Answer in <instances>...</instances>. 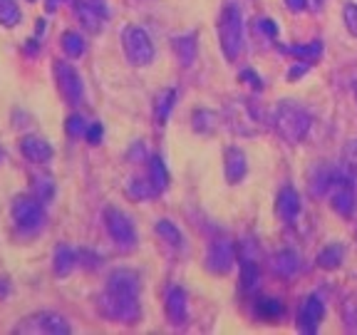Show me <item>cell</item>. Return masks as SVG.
I'll return each instance as SVG.
<instances>
[{"instance_id": "603a6c76", "label": "cell", "mask_w": 357, "mask_h": 335, "mask_svg": "<svg viewBox=\"0 0 357 335\" xmlns=\"http://www.w3.org/2000/svg\"><path fill=\"white\" fill-rule=\"evenodd\" d=\"M60 45L70 60H79L87 55V43H84V35L79 30H65L60 35Z\"/></svg>"}, {"instance_id": "3957f363", "label": "cell", "mask_w": 357, "mask_h": 335, "mask_svg": "<svg viewBox=\"0 0 357 335\" xmlns=\"http://www.w3.org/2000/svg\"><path fill=\"white\" fill-rule=\"evenodd\" d=\"M218 43H221L223 57L229 62H236L243 55L245 38H243V15L236 6H226L218 15Z\"/></svg>"}, {"instance_id": "83f0119b", "label": "cell", "mask_w": 357, "mask_h": 335, "mask_svg": "<svg viewBox=\"0 0 357 335\" xmlns=\"http://www.w3.org/2000/svg\"><path fill=\"white\" fill-rule=\"evenodd\" d=\"M22 20V10L17 0H0V25L3 28H15Z\"/></svg>"}, {"instance_id": "ffe728a7", "label": "cell", "mask_w": 357, "mask_h": 335, "mask_svg": "<svg viewBox=\"0 0 357 335\" xmlns=\"http://www.w3.org/2000/svg\"><path fill=\"white\" fill-rule=\"evenodd\" d=\"M172 47L176 52L178 62L184 67H189L191 62L196 60V50H199V35L196 33H184V35H176L172 40Z\"/></svg>"}, {"instance_id": "8fae6325", "label": "cell", "mask_w": 357, "mask_h": 335, "mask_svg": "<svg viewBox=\"0 0 357 335\" xmlns=\"http://www.w3.org/2000/svg\"><path fill=\"white\" fill-rule=\"evenodd\" d=\"M328 196H330V207H333V211L340 214L342 218H350L352 211H355V201H357L355 179L347 177V174L340 169V177L335 179V184Z\"/></svg>"}, {"instance_id": "e0dca14e", "label": "cell", "mask_w": 357, "mask_h": 335, "mask_svg": "<svg viewBox=\"0 0 357 335\" xmlns=\"http://www.w3.org/2000/svg\"><path fill=\"white\" fill-rule=\"evenodd\" d=\"M303 211V199L293 186H283L275 196V214L283 218L285 223L296 221Z\"/></svg>"}, {"instance_id": "ba28073f", "label": "cell", "mask_w": 357, "mask_h": 335, "mask_svg": "<svg viewBox=\"0 0 357 335\" xmlns=\"http://www.w3.org/2000/svg\"><path fill=\"white\" fill-rule=\"evenodd\" d=\"M229 124L234 132L253 137V134L263 132V112L251 100H236L229 107Z\"/></svg>"}, {"instance_id": "f546056e", "label": "cell", "mask_w": 357, "mask_h": 335, "mask_svg": "<svg viewBox=\"0 0 357 335\" xmlns=\"http://www.w3.org/2000/svg\"><path fill=\"white\" fill-rule=\"evenodd\" d=\"M251 33L256 35V38L273 43V40H278V25H275L271 17H256V20L251 22Z\"/></svg>"}, {"instance_id": "6da1fadb", "label": "cell", "mask_w": 357, "mask_h": 335, "mask_svg": "<svg viewBox=\"0 0 357 335\" xmlns=\"http://www.w3.org/2000/svg\"><path fill=\"white\" fill-rule=\"evenodd\" d=\"M100 313L114 323H137L139 320V276L132 268L112 271L100 296Z\"/></svg>"}, {"instance_id": "4316f807", "label": "cell", "mask_w": 357, "mask_h": 335, "mask_svg": "<svg viewBox=\"0 0 357 335\" xmlns=\"http://www.w3.org/2000/svg\"><path fill=\"white\" fill-rule=\"evenodd\" d=\"M285 306L280 298H258L256 301V315L263 320H278L283 315Z\"/></svg>"}, {"instance_id": "f6af8a7d", "label": "cell", "mask_w": 357, "mask_h": 335, "mask_svg": "<svg viewBox=\"0 0 357 335\" xmlns=\"http://www.w3.org/2000/svg\"><path fill=\"white\" fill-rule=\"evenodd\" d=\"M355 97H357V84H355Z\"/></svg>"}, {"instance_id": "4dcf8cb0", "label": "cell", "mask_w": 357, "mask_h": 335, "mask_svg": "<svg viewBox=\"0 0 357 335\" xmlns=\"http://www.w3.org/2000/svg\"><path fill=\"white\" fill-rule=\"evenodd\" d=\"M52 194H55V184H52L50 177H43V179H35L33 181V196H38L43 204H47V201L52 199Z\"/></svg>"}, {"instance_id": "ab89813d", "label": "cell", "mask_w": 357, "mask_h": 335, "mask_svg": "<svg viewBox=\"0 0 357 335\" xmlns=\"http://www.w3.org/2000/svg\"><path fill=\"white\" fill-rule=\"evenodd\" d=\"M241 80H248V84H251L253 89H263V80L258 77L253 70H243V73H241Z\"/></svg>"}, {"instance_id": "d590c367", "label": "cell", "mask_w": 357, "mask_h": 335, "mask_svg": "<svg viewBox=\"0 0 357 335\" xmlns=\"http://www.w3.org/2000/svg\"><path fill=\"white\" fill-rule=\"evenodd\" d=\"M102 263V258L97 256V253L87 251V248H79L77 251V266L79 268H87V271H92V268H97Z\"/></svg>"}, {"instance_id": "7c38bea8", "label": "cell", "mask_w": 357, "mask_h": 335, "mask_svg": "<svg viewBox=\"0 0 357 335\" xmlns=\"http://www.w3.org/2000/svg\"><path fill=\"white\" fill-rule=\"evenodd\" d=\"M15 333H50V335H67L70 333V323L62 318L60 313L43 311L35 313L30 318H25L15 328Z\"/></svg>"}, {"instance_id": "60d3db41", "label": "cell", "mask_w": 357, "mask_h": 335, "mask_svg": "<svg viewBox=\"0 0 357 335\" xmlns=\"http://www.w3.org/2000/svg\"><path fill=\"white\" fill-rule=\"evenodd\" d=\"M10 293V285H8L6 278H0V298H6Z\"/></svg>"}, {"instance_id": "7bdbcfd3", "label": "cell", "mask_w": 357, "mask_h": 335, "mask_svg": "<svg viewBox=\"0 0 357 335\" xmlns=\"http://www.w3.org/2000/svg\"><path fill=\"white\" fill-rule=\"evenodd\" d=\"M307 3H310L312 8H323V3H325V0H307Z\"/></svg>"}, {"instance_id": "484cf974", "label": "cell", "mask_w": 357, "mask_h": 335, "mask_svg": "<svg viewBox=\"0 0 357 335\" xmlns=\"http://www.w3.org/2000/svg\"><path fill=\"white\" fill-rule=\"evenodd\" d=\"M342 261H345V246L342 244H330L318 253V266L325 271H335L337 266H342Z\"/></svg>"}, {"instance_id": "f1b7e54d", "label": "cell", "mask_w": 357, "mask_h": 335, "mask_svg": "<svg viewBox=\"0 0 357 335\" xmlns=\"http://www.w3.org/2000/svg\"><path fill=\"white\" fill-rule=\"evenodd\" d=\"M283 50L290 52V55L301 57V60H305V62H315L323 55V43L315 40V43H310V45H290V47H283Z\"/></svg>"}, {"instance_id": "30bf717a", "label": "cell", "mask_w": 357, "mask_h": 335, "mask_svg": "<svg viewBox=\"0 0 357 335\" xmlns=\"http://www.w3.org/2000/svg\"><path fill=\"white\" fill-rule=\"evenodd\" d=\"M236 258H238V246L234 244L231 239L221 236V239H213L211 246L206 251V266L211 274H229L234 268Z\"/></svg>"}, {"instance_id": "44dd1931", "label": "cell", "mask_w": 357, "mask_h": 335, "mask_svg": "<svg viewBox=\"0 0 357 335\" xmlns=\"http://www.w3.org/2000/svg\"><path fill=\"white\" fill-rule=\"evenodd\" d=\"M271 271L283 278H293L301 271V256L296 251H278L275 256H271Z\"/></svg>"}, {"instance_id": "ee69618b", "label": "cell", "mask_w": 357, "mask_h": 335, "mask_svg": "<svg viewBox=\"0 0 357 335\" xmlns=\"http://www.w3.org/2000/svg\"><path fill=\"white\" fill-rule=\"evenodd\" d=\"M3 159H6V154H3V149H0V164H3Z\"/></svg>"}, {"instance_id": "4fadbf2b", "label": "cell", "mask_w": 357, "mask_h": 335, "mask_svg": "<svg viewBox=\"0 0 357 335\" xmlns=\"http://www.w3.org/2000/svg\"><path fill=\"white\" fill-rule=\"evenodd\" d=\"M75 15L79 17L82 28L87 33L97 35L105 30V22L109 17L105 0H75Z\"/></svg>"}, {"instance_id": "836d02e7", "label": "cell", "mask_w": 357, "mask_h": 335, "mask_svg": "<svg viewBox=\"0 0 357 335\" xmlns=\"http://www.w3.org/2000/svg\"><path fill=\"white\" fill-rule=\"evenodd\" d=\"M342 318H345L347 330L357 333V293H352L345 301V306H342Z\"/></svg>"}, {"instance_id": "277c9868", "label": "cell", "mask_w": 357, "mask_h": 335, "mask_svg": "<svg viewBox=\"0 0 357 335\" xmlns=\"http://www.w3.org/2000/svg\"><path fill=\"white\" fill-rule=\"evenodd\" d=\"M10 218L13 226L20 231L22 236H35L45 229L47 214H45V204L38 196H15L10 204Z\"/></svg>"}, {"instance_id": "b9f144b4", "label": "cell", "mask_w": 357, "mask_h": 335, "mask_svg": "<svg viewBox=\"0 0 357 335\" xmlns=\"http://www.w3.org/2000/svg\"><path fill=\"white\" fill-rule=\"evenodd\" d=\"M57 3H62V0H45V6H47V10H55Z\"/></svg>"}, {"instance_id": "1f68e13d", "label": "cell", "mask_w": 357, "mask_h": 335, "mask_svg": "<svg viewBox=\"0 0 357 335\" xmlns=\"http://www.w3.org/2000/svg\"><path fill=\"white\" fill-rule=\"evenodd\" d=\"M213 127H216V114L208 110H199L194 112V129L201 134H206V132H213Z\"/></svg>"}, {"instance_id": "cb8c5ba5", "label": "cell", "mask_w": 357, "mask_h": 335, "mask_svg": "<svg viewBox=\"0 0 357 335\" xmlns=\"http://www.w3.org/2000/svg\"><path fill=\"white\" fill-rule=\"evenodd\" d=\"M52 268H55V276L65 278L77 268V251H73L70 246H57L55 256H52Z\"/></svg>"}, {"instance_id": "8d00e7d4", "label": "cell", "mask_w": 357, "mask_h": 335, "mask_svg": "<svg viewBox=\"0 0 357 335\" xmlns=\"http://www.w3.org/2000/svg\"><path fill=\"white\" fill-rule=\"evenodd\" d=\"M102 134H105V129H102L100 122H89L87 134H84V140H87L89 144H100V142H102Z\"/></svg>"}, {"instance_id": "74e56055", "label": "cell", "mask_w": 357, "mask_h": 335, "mask_svg": "<svg viewBox=\"0 0 357 335\" xmlns=\"http://www.w3.org/2000/svg\"><path fill=\"white\" fill-rule=\"evenodd\" d=\"M307 70H310V62H305V60L296 62V65L288 70V80H290V82H296V80H301L303 75L307 73Z\"/></svg>"}, {"instance_id": "2e32d148", "label": "cell", "mask_w": 357, "mask_h": 335, "mask_svg": "<svg viewBox=\"0 0 357 335\" xmlns=\"http://www.w3.org/2000/svg\"><path fill=\"white\" fill-rule=\"evenodd\" d=\"M167 318L172 325H184L189 320V296L181 285L167 290Z\"/></svg>"}, {"instance_id": "5bb4252c", "label": "cell", "mask_w": 357, "mask_h": 335, "mask_svg": "<svg viewBox=\"0 0 357 335\" xmlns=\"http://www.w3.org/2000/svg\"><path fill=\"white\" fill-rule=\"evenodd\" d=\"M323 318H325V296L320 290H312L310 296L303 301L301 313H298V328L310 335L320 328Z\"/></svg>"}, {"instance_id": "8992f818", "label": "cell", "mask_w": 357, "mask_h": 335, "mask_svg": "<svg viewBox=\"0 0 357 335\" xmlns=\"http://www.w3.org/2000/svg\"><path fill=\"white\" fill-rule=\"evenodd\" d=\"M52 75H55V82H57V89H60L62 100H65L67 105H75V107L82 105L84 82H82V77H79L77 70H75L67 60H60V57H57V60L52 62Z\"/></svg>"}, {"instance_id": "d4e9b609", "label": "cell", "mask_w": 357, "mask_h": 335, "mask_svg": "<svg viewBox=\"0 0 357 335\" xmlns=\"http://www.w3.org/2000/svg\"><path fill=\"white\" fill-rule=\"evenodd\" d=\"M176 89H162L159 95H156V100H154V122L159 124V127H164L167 124V119H169V114H172V110H174V105H176Z\"/></svg>"}, {"instance_id": "f35d334b", "label": "cell", "mask_w": 357, "mask_h": 335, "mask_svg": "<svg viewBox=\"0 0 357 335\" xmlns=\"http://www.w3.org/2000/svg\"><path fill=\"white\" fill-rule=\"evenodd\" d=\"M285 8H288L290 13H305L307 8H310V3L307 0H283Z\"/></svg>"}, {"instance_id": "5b68a950", "label": "cell", "mask_w": 357, "mask_h": 335, "mask_svg": "<svg viewBox=\"0 0 357 335\" xmlns=\"http://www.w3.org/2000/svg\"><path fill=\"white\" fill-rule=\"evenodd\" d=\"M122 47L127 60L137 67H146L154 60V43L142 25H127L122 30Z\"/></svg>"}, {"instance_id": "d6a6232c", "label": "cell", "mask_w": 357, "mask_h": 335, "mask_svg": "<svg viewBox=\"0 0 357 335\" xmlns=\"http://www.w3.org/2000/svg\"><path fill=\"white\" fill-rule=\"evenodd\" d=\"M87 127H89V122L82 117V114H70L67 122H65L67 134L75 137V140H77V137H84V134H87Z\"/></svg>"}, {"instance_id": "e575fe53", "label": "cell", "mask_w": 357, "mask_h": 335, "mask_svg": "<svg viewBox=\"0 0 357 335\" xmlns=\"http://www.w3.org/2000/svg\"><path fill=\"white\" fill-rule=\"evenodd\" d=\"M342 20H345V28L352 38H357V3H347L345 13H342Z\"/></svg>"}, {"instance_id": "7402d4cb", "label": "cell", "mask_w": 357, "mask_h": 335, "mask_svg": "<svg viewBox=\"0 0 357 335\" xmlns=\"http://www.w3.org/2000/svg\"><path fill=\"white\" fill-rule=\"evenodd\" d=\"M154 234L159 236V241H164V246H169L172 251H181L184 248V234L178 231L176 223H172L169 218L154 223Z\"/></svg>"}, {"instance_id": "9c48e42d", "label": "cell", "mask_w": 357, "mask_h": 335, "mask_svg": "<svg viewBox=\"0 0 357 335\" xmlns=\"http://www.w3.org/2000/svg\"><path fill=\"white\" fill-rule=\"evenodd\" d=\"M105 226L107 234L114 244L122 248V251H132L137 246V229H134V221L117 207L105 209Z\"/></svg>"}, {"instance_id": "7a4b0ae2", "label": "cell", "mask_w": 357, "mask_h": 335, "mask_svg": "<svg viewBox=\"0 0 357 335\" xmlns=\"http://www.w3.org/2000/svg\"><path fill=\"white\" fill-rule=\"evenodd\" d=\"M273 127L280 134V140L288 144H301L307 137L312 127V114L296 100H283L278 102L273 114Z\"/></svg>"}, {"instance_id": "9a60e30c", "label": "cell", "mask_w": 357, "mask_h": 335, "mask_svg": "<svg viewBox=\"0 0 357 335\" xmlns=\"http://www.w3.org/2000/svg\"><path fill=\"white\" fill-rule=\"evenodd\" d=\"M20 151H22V156L33 164H47L52 159V154H55L50 142L45 140V137H40V134H28V137H22Z\"/></svg>"}, {"instance_id": "ac0fdd59", "label": "cell", "mask_w": 357, "mask_h": 335, "mask_svg": "<svg viewBox=\"0 0 357 335\" xmlns=\"http://www.w3.org/2000/svg\"><path fill=\"white\" fill-rule=\"evenodd\" d=\"M223 172H226V181L229 184H241L248 174V159H245V151L238 147H229L226 156H223Z\"/></svg>"}, {"instance_id": "52a82bcc", "label": "cell", "mask_w": 357, "mask_h": 335, "mask_svg": "<svg viewBox=\"0 0 357 335\" xmlns=\"http://www.w3.org/2000/svg\"><path fill=\"white\" fill-rule=\"evenodd\" d=\"M238 266L241 285H243V290L253 293L261 285V248L253 239L238 241Z\"/></svg>"}, {"instance_id": "d6986e66", "label": "cell", "mask_w": 357, "mask_h": 335, "mask_svg": "<svg viewBox=\"0 0 357 335\" xmlns=\"http://www.w3.org/2000/svg\"><path fill=\"white\" fill-rule=\"evenodd\" d=\"M146 181L151 184L154 194H164L169 186V172H167V164L159 154L149 156V162H146Z\"/></svg>"}]
</instances>
